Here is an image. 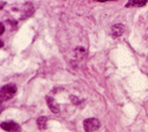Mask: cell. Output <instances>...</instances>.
Listing matches in <instances>:
<instances>
[{"label":"cell","instance_id":"1","mask_svg":"<svg viewBox=\"0 0 148 132\" xmlns=\"http://www.w3.org/2000/svg\"><path fill=\"white\" fill-rule=\"evenodd\" d=\"M1 102H6L10 100L11 98L14 97V94L17 93V86L14 84H7V85H4L1 87Z\"/></svg>","mask_w":148,"mask_h":132},{"label":"cell","instance_id":"2","mask_svg":"<svg viewBox=\"0 0 148 132\" xmlns=\"http://www.w3.org/2000/svg\"><path fill=\"white\" fill-rule=\"evenodd\" d=\"M101 123L98 119L96 118H89V119H85L84 123H83V127L85 132H95L100 129Z\"/></svg>","mask_w":148,"mask_h":132},{"label":"cell","instance_id":"3","mask_svg":"<svg viewBox=\"0 0 148 132\" xmlns=\"http://www.w3.org/2000/svg\"><path fill=\"white\" fill-rule=\"evenodd\" d=\"M1 129L7 131V132H21V127L19 124H17L16 122H3L1 123Z\"/></svg>","mask_w":148,"mask_h":132},{"label":"cell","instance_id":"4","mask_svg":"<svg viewBox=\"0 0 148 132\" xmlns=\"http://www.w3.org/2000/svg\"><path fill=\"white\" fill-rule=\"evenodd\" d=\"M125 32V26L122 24H116L112 26V35L114 38H120Z\"/></svg>","mask_w":148,"mask_h":132},{"label":"cell","instance_id":"5","mask_svg":"<svg viewBox=\"0 0 148 132\" xmlns=\"http://www.w3.org/2000/svg\"><path fill=\"white\" fill-rule=\"evenodd\" d=\"M46 102H47V106L50 107V110L53 113H59L60 107H59V105L56 103V100L52 97H46Z\"/></svg>","mask_w":148,"mask_h":132},{"label":"cell","instance_id":"6","mask_svg":"<svg viewBox=\"0 0 148 132\" xmlns=\"http://www.w3.org/2000/svg\"><path fill=\"white\" fill-rule=\"evenodd\" d=\"M147 4V0H129V1L126 4V7H142Z\"/></svg>","mask_w":148,"mask_h":132},{"label":"cell","instance_id":"7","mask_svg":"<svg viewBox=\"0 0 148 132\" xmlns=\"http://www.w3.org/2000/svg\"><path fill=\"white\" fill-rule=\"evenodd\" d=\"M46 122H47V118L46 117H39L37 119V125L40 130H45L46 129Z\"/></svg>","mask_w":148,"mask_h":132},{"label":"cell","instance_id":"8","mask_svg":"<svg viewBox=\"0 0 148 132\" xmlns=\"http://www.w3.org/2000/svg\"><path fill=\"white\" fill-rule=\"evenodd\" d=\"M0 27H1V31H0V33L3 34V33H4V31H5V26L3 25V22H1V25H0Z\"/></svg>","mask_w":148,"mask_h":132},{"label":"cell","instance_id":"9","mask_svg":"<svg viewBox=\"0 0 148 132\" xmlns=\"http://www.w3.org/2000/svg\"><path fill=\"white\" fill-rule=\"evenodd\" d=\"M95 1H100V3H104V1H109V0H95Z\"/></svg>","mask_w":148,"mask_h":132}]
</instances>
